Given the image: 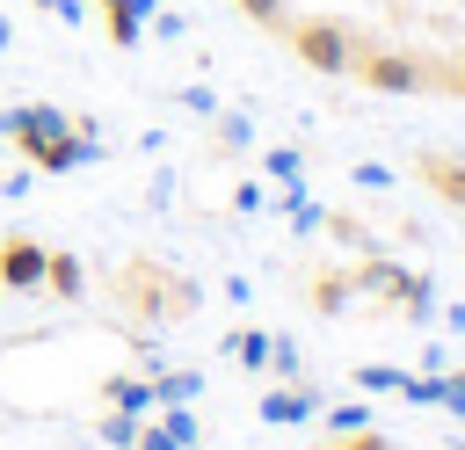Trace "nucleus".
Here are the masks:
<instances>
[{
    "instance_id": "21",
    "label": "nucleus",
    "mask_w": 465,
    "mask_h": 450,
    "mask_svg": "<svg viewBox=\"0 0 465 450\" xmlns=\"http://www.w3.org/2000/svg\"><path fill=\"white\" fill-rule=\"evenodd\" d=\"M262 203H269L262 181H240V189H232V210H262Z\"/></svg>"
},
{
    "instance_id": "7",
    "label": "nucleus",
    "mask_w": 465,
    "mask_h": 450,
    "mask_svg": "<svg viewBox=\"0 0 465 450\" xmlns=\"http://www.w3.org/2000/svg\"><path fill=\"white\" fill-rule=\"evenodd\" d=\"M44 290H51V298H80V290H87L80 254H44Z\"/></svg>"
},
{
    "instance_id": "13",
    "label": "nucleus",
    "mask_w": 465,
    "mask_h": 450,
    "mask_svg": "<svg viewBox=\"0 0 465 450\" xmlns=\"http://www.w3.org/2000/svg\"><path fill=\"white\" fill-rule=\"evenodd\" d=\"M94 435H102V443H109V450H131V443H138V414H124V406H109V414H102V428H94Z\"/></svg>"
},
{
    "instance_id": "2",
    "label": "nucleus",
    "mask_w": 465,
    "mask_h": 450,
    "mask_svg": "<svg viewBox=\"0 0 465 450\" xmlns=\"http://www.w3.org/2000/svg\"><path fill=\"white\" fill-rule=\"evenodd\" d=\"M291 51H298L312 73H349L356 36H349L341 22H291Z\"/></svg>"
},
{
    "instance_id": "5",
    "label": "nucleus",
    "mask_w": 465,
    "mask_h": 450,
    "mask_svg": "<svg viewBox=\"0 0 465 450\" xmlns=\"http://www.w3.org/2000/svg\"><path fill=\"white\" fill-rule=\"evenodd\" d=\"M320 406H327V399H320V385H298V377H291V385H269V392H262V421H269V428L312 421Z\"/></svg>"
},
{
    "instance_id": "9",
    "label": "nucleus",
    "mask_w": 465,
    "mask_h": 450,
    "mask_svg": "<svg viewBox=\"0 0 465 450\" xmlns=\"http://www.w3.org/2000/svg\"><path fill=\"white\" fill-rule=\"evenodd\" d=\"M196 392H203V370H160V377H153V399H160V406H189Z\"/></svg>"
},
{
    "instance_id": "23",
    "label": "nucleus",
    "mask_w": 465,
    "mask_h": 450,
    "mask_svg": "<svg viewBox=\"0 0 465 450\" xmlns=\"http://www.w3.org/2000/svg\"><path fill=\"white\" fill-rule=\"evenodd\" d=\"M436 319H443V334H465V305H443Z\"/></svg>"
},
{
    "instance_id": "25",
    "label": "nucleus",
    "mask_w": 465,
    "mask_h": 450,
    "mask_svg": "<svg viewBox=\"0 0 465 450\" xmlns=\"http://www.w3.org/2000/svg\"><path fill=\"white\" fill-rule=\"evenodd\" d=\"M87 7H109V0H87Z\"/></svg>"
},
{
    "instance_id": "19",
    "label": "nucleus",
    "mask_w": 465,
    "mask_h": 450,
    "mask_svg": "<svg viewBox=\"0 0 465 450\" xmlns=\"http://www.w3.org/2000/svg\"><path fill=\"white\" fill-rule=\"evenodd\" d=\"M182 109H196V116H218V94H211V87H182Z\"/></svg>"
},
{
    "instance_id": "15",
    "label": "nucleus",
    "mask_w": 465,
    "mask_h": 450,
    "mask_svg": "<svg viewBox=\"0 0 465 450\" xmlns=\"http://www.w3.org/2000/svg\"><path fill=\"white\" fill-rule=\"evenodd\" d=\"M298 363H305L298 341H291V334H269V370H276V377H298Z\"/></svg>"
},
{
    "instance_id": "20",
    "label": "nucleus",
    "mask_w": 465,
    "mask_h": 450,
    "mask_svg": "<svg viewBox=\"0 0 465 450\" xmlns=\"http://www.w3.org/2000/svg\"><path fill=\"white\" fill-rule=\"evenodd\" d=\"M356 181H363V189H392V167H378V160H363V167H356Z\"/></svg>"
},
{
    "instance_id": "11",
    "label": "nucleus",
    "mask_w": 465,
    "mask_h": 450,
    "mask_svg": "<svg viewBox=\"0 0 465 450\" xmlns=\"http://www.w3.org/2000/svg\"><path fill=\"white\" fill-rule=\"evenodd\" d=\"M225 356H240L247 370H269V334H262V327H240V334L225 341Z\"/></svg>"
},
{
    "instance_id": "24",
    "label": "nucleus",
    "mask_w": 465,
    "mask_h": 450,
    "mask_svg": "<svg viewBox=\"0 0 465 450\" xmlns=\"http://www.w3.org/2000/svg\"><path fill=\"white\" fill-rule=\"evenodd\" d=\"M458 94H465V65H458Z\"/></svg>"
},
{
    "instance_id": "6",
    "label": "nucleus",
    "mask_w": 465,
    "mask_h": 450,
    "mask_svg": "<svg viewBox=\"0 0 465 450\" xmlns=\"http://www.w3.org/2000/svg\"><path fill=\"white\" fill-rule=\"evenodd\" d=\"M153 7H160V0H109V7H102V29H109V44H116V51H131V44L145 36Z\"/></svg>"
},
{
    "instance_id": "14",
    "label": "nucleus",
    "mask_w": 465,
    "mask_h": 450,
    "mask_svg": "<svg viewBox=\"0 0 465 450\" xmlns=\"http://www.w3.org/2000/svg\"><path fill=\"white\" fill-rule=\"evenodd\" d=\"M262 174H269V181H298V174H305V152H298V145H276V152H262Z\"/></svg>"
},
{
    "instance_id": "22",
    "label": "nucleus",
    "mask_w": 465,
    "mask_h": 450,
    "mask_svg": "<svg viewBox=\"0 0 465 450\" xmlns=\"http://www.w3.org/2000/svg\"><path fill=\"white\" fill-rule=\"evenodd\" d=\"M327 450H385V435H371V428H363V435H341V443H327Z\"/></svg>"
},
{
    "instance_id": "17",
    "label": "nucleus",
    "mask_w": 465,
    "mask_h": 450,
    "mask_svg": "<svg viewBox=\"0 0 465 450\" xmlns=\"http://www.w3.org/2000/svg\"><path fill=\"white\" fill-rule=\"evenodd\" d=\"M247 22H262V29H283V0H232Z\"/></svg>"
},
{
    "instance_id": "12",
    "label": "nucleus",
    "mask_w": 465,
    "mask_h": 450,
    "mask_svg": "<svg viewBox=\"0 0 465 450\" xmlns=\"http://www.w3.org/2000/svg\"><path fill=\"white\" fill-rule=\"evenodd\" d=\"M320 414H327L334 435H363V428H371V406H363V399H341V406H320Z\"/></svg>"
},
{
    "instance_id": "16",
    "label": "nucleus",
    "mask_w": 465,
    "mask_h": 450,
    "mask_svg": "<svg viewBox=\"0 0 465 450\" xmlns=\"http://www.w3.org/2000/svg\"><path fill=\"white\" fill-rule=\"evenodd\" d=\"M218 145H225V152H240V145H254V123H247L240 109H232V116H218Z\"/></svg>"
},
{
    "instance_id": "8",
    "label": "nucleus",
    "mask_w": 465,
    "mask_h": 450,
    "mask_svg": "<svg viewBox=\"0 0 465 450\" xmlns=\"http://www.w3.org/2000/svg\"><path fill=\"white\" fill-rule=\"evenodd\" d=\"M102 392H109V406H124V414H138V421L160 406V399H153V377H109Z\"/></svg>"
},
{
    "instance_id": "18",
    "label": "nucleus",
    "mask_w": 465,
    "mask_h": 450,
    "mask_svg": "<svg viewBox=\"0 0 465 450\" xmlns=\"http://www.w3.org/2000/svg\"><path fill=\"white\" fill-rule=\"evenodd\" d=\"M29 7H44V15H58V22H87V0H29Z\"/></svg>"
},
{
    "instance_id": "1",
    "label": "nucleus",
    "mask_w": 465,
    "mask_h": 450,
    "mask_svg": "<svg viewBox=\"0 0 465 450\" xmlns=\"http://www.w3.org/2000/svg\"><path fill=\"white\" fill-rule=\"evenodd\" d=\"M65 131H73V116L58 102H15V109H0V138H15L22 160H36L44 145H58Z\"/></svg>"
},
{
    "instance_id": "10",
    "label": "nucleus",
    "mask_w": 465,
    "mask_h": 450,
    "mask_svg": "<svg viewBox=\"0 0 465 450\" xmlns=\"http://www.w3.org/2000/svg\"><path fill=\"white\" fill-rule=\"evenodd\" d=\"M349 385H356V392H371V399H385V392H400V385H407V370H400V363H363Z\"/></svg>"
},
{
    "instance_id": "3",
    "label": "nucleus",
    "mask_w": 465,
    "mask_h": 450,
    "mask_svg": "<svg viewBox=\"0 0 465 450\" xmlns=\"http://www.w3.org/2000/svg\"><path fill=\"white\" fill-rule=\"evenodd\" d=\"M349 73H356L363 87H385V94H421V87H429V73H421L414 58H400V51H356Z\"/></svg>"
},
{
    "instance_id": "4",
    "label": "nucleus",
    "mask_w": 465,
    "mask_h": 450,
    "mask_svg": "<svg viewBox=\"0 0 465 450\" xmlns=\"http://www.w3.org/2000/svg\"><path fill=\"white\" fill-rule=\"evenodd\" d=\"M44 254L51 247H36L29 232H7L0 240V290H44Z\"/></svg>"
}]
</instances>
